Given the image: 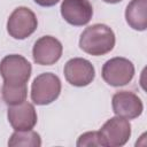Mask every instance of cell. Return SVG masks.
Here are the masks:
<instances>
[{"mask_svg": "<svg viewBox=\"0 0 147 147\" xmlns=\"http://www.w3.org/2000/svg\"><path fill=\"white\" fill-rule=\"evenodd\" d=\"M76 145L78 147H84V146H103V142H102L101 134H100L99 131H90V132L83 133L78 138Z\"/></svg>", "mask_w": 147, "mask_h": 147, "instance_id": "cell-15", "label": "cell"}, {"mask_svg": "<svg viewBox=\"0 0 147 147\" xmlns=\"http://www.w3.org/2000/svg\"><path fill=\"white\" fill-rule=\"evenodd\" d=\"M61 93V80L52 72H44L37 76L31 85V100L39 106L49 105Z\"/></svg>", "mask_w": 147, "mask_h": 147, "instance_id": "cell-2", "label": "cell"}, {"mask_svg": "<svg viewBox=\"0 0 147 147\" xmlns=\"http://www.w3.org/2000/svg\"><path fill=\"white\" fill-rule=\"evenodd\" d=\"M41 138L39 133L32 130L15 131L8 140V146H24V147H39Z\"/></svg>", "mask_w": 147, "mask_h": 147, "instance_id": "cell-14", "label": "cell"}, {"mask_svg": "<svg viewBox=\"0 0 147 147\" xmlns=\"http://www.w3.org/2000/svg\"><path fill=\"white\" fill-rule=\"evenodd\" d=\"M63 52L62 44L52 36H44L39 38L32 48L33 61L40 65H52L56 63Z\"/></svg>", "mask_w": 147, "mask_h": 147, "instance_id": "cell-8", "label": "cell"}, {"mask_svg": "<svg viewBox=\"0 0 147 147\" xmlns=\"http://www.w3.org/2000/svg\"><path fill=\"white\" fill-rule=\"evenodd\" d=\"M102 1H105L107 3H117V2H119L122 0H102Z\"/></svg>", "mask_w": 147, "mask_h": 147, "instance_id": "cell-17", "label": "cell"}, {"mask_svg": "<svg viewBox=\"0 0 147 147\" xmlns=\"http://www.w3.org/2000/svg\"><path fill=\"white\" fill-rule=\"evenodd\" d=\"M105 147H121L131 137V124L126 118L115 116L109 118L99 130Z\"/></svg>", "mask_w": 147, "mask_h": 147, "instance_id": "cell-6", "label": "cell"}, {"mask_svg": "<svg viewBox=\"0 0 147 147\" xmlns=\"http://www.w3.org/2000/svg\"><path fill=\"white\" fill-rule=\"evenodd\" d=\"M60 9L64 21L75 26L86 25L93 16V7L88 0H63Z\"/></svg>", "mask_w": 147, "mask_h": 147, "instance_id": "cell-10", "label": "cell"}, {"mask_svg": "<svg viewBox=\"0 0 147 147\" xmlns=\"http://www.w3.org/2000/svg\"><path fill=\"white\" fill-rule=\"evenodd\" d=\"M115 46V33L106 24L96 23L87 26L79 38V47L85 53L100 56L113 51Z\"/></svg>", "mask_w": 147, "mask_h": 147, "instance_id": "cell-1", "label": "cell"}, {"mask_svg": "<svg viewBox=\"0 0 147 147\" xmlns=\"http://www.w3.org/2000/svg\"><path fill=\"white\" fill-rule=\"evenodd\" d=\"M38 26L34 13L28 7H18L14 9L7 21V31L14 39L23 40L30 37Z\"/></svg>", "mask_w": 147, "mask_h": 147, "instance_id": "cell-5", "label": "cell"}, {"mask_svg": "<svg viewBox=\"0 0 147 147\" xmlns=\"http://www.w3.org/2000/svg\"><path fill=\"white\" fill-rule=\"evenodd\" d=\"M8 122L15 131L32 130L37 124V111L32 103L23 101L8 107Z\"/></svg>", "mask_w": 147, "mask_h": 147, "instance_id": "cell-11", "label": "cell"}, {"mask_svg": "<svg viewBox=\"0 0 147 147\" xmlns=\"http://www.w3.org/2000/svg\"><path fill=\"white\" fill-rule=\"evenodd\" d=\"M31 71V63L18 54L7 55L0 62V75L3 78V83L26 84L30 79Z\"/></svg>", "mask_w": 147, "mask_h": 147, "instance_id": "cell-3", "label": "cell"}, {"mask_svg": "<svg viewBox=\"0 0 147 147\" xmlns=\"http://www.w3.org/2000/svg\"><path fill=\"white\" fill-rule=\"evenodd\" d=\"M125 20L133 30L145 31L147 28V0H131L125 9Z\"/></svg>", "mask_w": 147, "mask_h": 147, "instance_id": "cell-12", "label": "cell"}, {"mask_svg": "<svg viewBox=\"0 0 147 147\" xmlns=\"http://www.w3.org/2000/svg\"><path fill=\"white\" fill-rule=\"evenodd\" d=\"M101 76L110 86H124L132 80L134 76V65L129 59L116 56L106 61L102 67Z\"/></svg>", "mask_w": 147, "mask_h": 147, "instance_id": "cell-4", "label": "cell"}, {"mask_svg": "<svg viewBox=\"0 0 147 147\" xmlns=\"http://www.w3.org/2000/svg\"><path fill=\"white\" fill-rule=\"evenodd\" d=\"M33 1L41 7H52V6L56 5L60 0H33Z\"/></svg>", "mask_w": 147, "mask_h": 147, "instance_id": "cell-16", "label": "cell"}, {"mask_svg": "<svg viewBox=\"0 0 147 147\" xmlns=\"http://www.w3.org/2000/svg\"><path fill=\"white\" fill-rule=\"evenodd\" d=\"M113 111L116 116L126 119H133L142 114L144 105L141 99L130 91H119L113 95L111 99Z\"/></svg>", "mask_w": 147, "mask_h": 147, "instance_id": "cell-9", "label": "cell"}, {"mask_svg": "<svg viewBox=\"0 0 147 147\" xmlns=\"http://www.w3.org/2000/svg\"><path fill=\"white\" fill-rule=\"evenodd\" d=\"M28 95L26 84H8L2 85V99L8 106L17 105L25 101Z\"/></svg>", "mask_w": 147, "mask_h": 147, "instance_id": "cell-13", "label": "cell"}, {"mask_svg": "<svg viewBox=\"0 0 147 147\" xmlns=\"http://www.w3.org/2000/svg\"><path fill=\"white\" fill-rule=\"evenodd\" d=\"M63 74L69 84L77 87H83L93 82L95 77V69L88 60L83 57H74L64 64Z\"/></svg>", "mask_w": 147, "mask_h": 147, "instance_id": "cell-7", "label": "cell"}]
</instances>
